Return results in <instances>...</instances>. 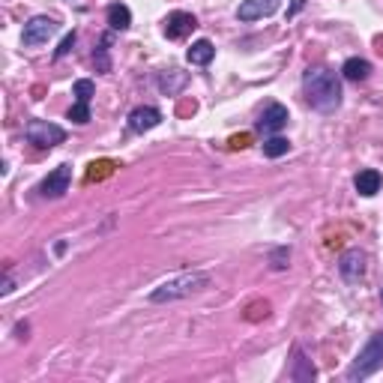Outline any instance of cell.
<instances>
[{
  "mask_svg": "<svg viewBox=\"0 0 383 383\" xmlns=\"http://www.w3.org/2000/svg\"><path fill=\"white\" fill-rule=\"evenodd\" d=\"M290 377L300 380V383L314 380V365L306 363V356H302V351H297V368H294V375H290Z\"/></svg>",
  "mask_w": 383,
  "mask_h": 383,
  "instance_id": "obj_20",
  "label": "cell"
},
{
  "mask_svg": "<svg viewBox=\"0 0 383 383\" xmlns=\"http://www.w3.org/2000/svg\"><path fill=\"white\" fill-rule=\"evenodd\" d=\"M285 126H288V108L281 105V102H269L264 108L261 120H257V129H261L264 135H276V132H281Z\"/></svg>",
  "mask_w": 383,
  "mask_h": 383,
  "instance_id": "obj_9",
  "label": "cell"
},
{
  "mask_svg": "<svg viewBox=\"0 0 383 383\" xmlns=\"http://www.w3.org/2000/svg\"><path fill=\"white\" fill-rule=\"evenodd\" d=\"M186 84H189V75L180 72V69H168V72L159 75V90H162L165 96H177Z\"/></svg>",
  "mask_w": 383,
  "mask_h": 383,
  "instance_id": "obj_13",
  "label": "cell"
},
{
  "mask_svg": "<svg viewBox=\"0 0 383 383\" xmlns=\"http://www.w3.org/2000/svg\"><path fill=\"white\" fill-rule=\"evenodd\" d=\"M72 45H75V30H69V33H66V36H63V42L58 45V51H54V58H66V54H69L72 51Z\"/></svg>",
  "mask_w": 383,
  "mask_h": 383,
  "instance_id": "obj_23",
  "label": "cell"
},
{
  "mask_svg": "<svg viewBox=\"0 0 383 383\" xmlns=\"http://www.w3.org/2000/svg\"><path fill=\"white\" fill-rule=\"evenodd\" d=\"M302 90H306L309 105L314 111H321V114H332V111L342 105V81L332 69H323V66L306 69V75H302Z\"/></svg>",
  "mask_w": 383,
  "mask_h": 383,
  "instance_id": "obj_1",
  "label": "cell"
},
{
  "mask_svg": "<svg viewBox=\"0 0 383 383\" xmlns=\"http://www.w3.org/2000/svg\"><path fill=\"white\" fill-rule=\"evenodd\" d=\"M72 93H75V102L90 105V99H93V93H96V84L90 81V78H78V81L72 84Z\"/></svg>",
  "mask_w": 383,
  "mask_h": 383,
  "instance_id": "obj_18",
  "label": "cell"
},
{
  "mask_svg": "<svg viewBox=\"0 0 383 383\" xmlns=\"http://www.w3.org/2000/svg\"><path fill=\"white\" fill-rule=\"evenodd\" d=\"M162 123V111L153 108V105H138L129 114V129L132 132H150Z\"/></svg>",
  "mask_w": 383,
  "mask_h": 383,
  "instance_id": "obj_10",
  "label": "cell"
},
{
  "mask_svg": "<svg viewBox=\"0 0 383 383\" xmlns=\"http://www.w3.org/2000/svg\"><path fill=\"white\" fill-rule=\"evenodd\" d=\"M108 25L111 30H129L132 27V13L126 4H111L108 6Z\"/></svg>",
  "mask_w": 383,
  "mask_h": 383,
  "instance_id": "obj_16",
  "label": "cell"
},
{
  "mask_svg": "<svg viewBox=\"0 0 383 383\" xmlns=\"http://www.w3.org/2000/svg\"><path fill=\"white\" fill-rule=\"evenodd\" d=\"M354 186H356V192H359L363 198L377 195V192H380V174L371 171V168H368V171H359V174L354 177Z\"/></svg>",
  "mask_w": 383,
  "mask_h": 383,
  "instance_id": "obj_14",
  "label": "cell"
},
{
  "mask_svg": "<svg viewBox=\"0 0 383 383\" xmlns=\"http://www.w3.org/2000/svg\"><path fill=\"white\" fill-rule=\"evenodd\" d=\"M380 300H383V290H380Z\"/></svg>",
  "mask_w": 383,
  "mask_h": 383,
  "instance_id": "obj_25",
  "label": "cell"
},
{
  "mask_svg": "<svg viewBox=\"0 0 383 383\" xmlns=\"http://www.w3.org/2000/svg\"><path fill=\"white\" fill-rule=\"evenodd\" d=\"M69 120L72 123H90V105H84V102H75L72 108H69Z\"/></svg>",
  "mask_w": 383,
  "mask_h": 383,
  "instance_id": "obj_22",
  "label": "cell"
},
{
  "mask_svg": "<svg viewBox=\"0 0 383 383\" xmlns=\"http://www.w3.org/2000/svg\"><path fill=\"white\" fill-rule=\"evenodd\" d=\"M195 27H198V21H195L192 13H171L165 18V36L168 39H183Z\"/></svg>",
  "mask_w": 383,
  "mask_h": 383,
  "instance_id": "obj_11",
  "label": "cell"
},
{
  "mask_svg": "<svg viewBox=\"0 0 383 383\" xmlns=\"http://www.w3.org/2000/svg\"><path fill=\"white\" fill-rule=\"evenodd\" d=\"M281 6V0H243L240 9H236V18L240 21H257V18H269L276 15Z\"/></svg>",
  "mask_w": 383,
  "mask_h": 383,
  "instance_id": "obj_7",
  "label": "cell"
},
{
  "mask_svg": "<svg viewBox=\"0 0 383 383\" xmlns=\"http://www.w3.org/2000/svg\"><path fill=\"white\" fill-rule=\"evenodd\" d=\"M69 183H72V165H60L39 183V195L42 198H63L66 192H69Z\"/></svg>",
  "mask_w": 383,
  "mask_h": 383,
  "instance_id": "obj_6",
  "label": "cell"
},
{
  "mask_svg": "<svg viewBox=\"0 0 383 383\" xmlns=\"http://www.w3.org/2000/svg\"><path fill=\"white\" fill-rule=\"evenodd\" d=\"M380 368H383V332H375L368 339V344L356 354L351 368H347V380H351V383L365 380L371 375H377Z\"/></svg>",
  "mask_w": 383,
  "mask_h": 383,
  "instance_id": "obj_3",
  "label": "cell"
},
{
  "mask_svg": "<svg viewBox=\"0 0 383 383\" xmlns=\"http://www.w3.org/2000/svg\"><path fill=\"white\" fill-rule=\"evenodd\" d=\"M342 75L347 78V81H365V78L371 75V63L363 60V58H351V60H344Z\"/></svg>",
  "mask_w": 383,
  "mask_h": 383,
  "instance_id": "obj_15",
  "label": "cell"
},
{
  "mask_svg": "<svg viewBox=\"0 0 383 383\" xmlns=\"http://www.w3.org/2000/svg\"><path fill=\"white\" fill-rule=\"evenodd\" d=\"M25 138L33 144V147L39 150H51L58 147V144H63L66 132L58 126V123H48V120H30L27 129H25Z\"/></svg>",
  "mask_w": 383,
  "mask_h": 383,
  "instance_id": "obj_4",
  "label": "cell"
},
{
  "mask_svg": "<svg viewBox=\"0 0 383 383\" xmlns=\"http://www.w3.org/2000/svg\"><path fill=\"white\" fill-rule=\"evenodd\" d=\"M204 288H210V273H204V269H189V273H177L171 278L159 281L150 290V302H177L192 294H201Z\"/></svg>",
  "mask_w": 383,
  "mask_h": 383,
  "instance_id": "obj_2",
  "label": "cell"
},
{
  "mask_svg": "<svg viewBox=\"0 0 383 383\" xmlns=\"http://www.w3.org/2000/svg\"><path fill=\"white\" fill-rule=\"evenodd\" d=\"M108 42H111V36H105L102 39V45L93 51V63H96V69L99 72H108L111 69V60H108Z\"/></svg>",
  "mask_w": 383,
  "mask_h": 383,
  "instance_id": "obj_21",
  "label": "cell"
},
{
  "mask_svg": "<svg viewBox=\"0 0 383 383\" xmlns=\"http://www.w3.org/2000/svg\"><path fill=\"white\" fill-rule=\"evenodd\" d=\"M54 33H58V21L48 18V15H33L27 25H25V33H21V42L25 45H42V42H48Z\"/></svg>",
  "mask_w": 383,
  "mask_h": 383,
  "instance_id": "obj_5",
  "label": "cell"
},
{
  "mask_svg": "<svg viewBox=\"0 0 383 383\" xmlns=\"http://www.w3.org/2000/svg\"><path fill=\"white\" fill-rule=\"evenodd\" d=\"M249 138H252V135H246V132H243V135H234V138L228 141V144H231V150H240V147H246V144H249Z\"/></svg>",
  "mask_w": 383,
  "mask_h": 383,
  "instance_id": "obj_24",
  "label": "cell"
},
{
  "mask_svg": "<svg viewBox=\"0 0 383 383\" xmlns=\"http://www.w3.org/2000/svg\"><path fill=\"white\" fill-rule=\"evenodd\" d=\"M213 58H216V48H213V42L210 39H198V42H192V48L186 51V60L192 66H207Z\"/></svg>",
  "mask_w": 383,
  "mask_h": 383,
  "instance_id": "obj_12",
  "label": "cell"
},
{
  "mask_svg": "<svg viewBox=\"0 0 383 383\" xmlns=\"http://www.w3.org/2000/svg\"><path fill=\"white\" fill-rule=\"evenodd\" d=\"M288 261H290V249H288V246H278V249L269 252V267H273L276 273H281V269H288V267H290Z\"/></svg>",
  "mask_w": 383,
  "mask_h": 383,
  "instance_id": "obj_19",
  "label": "cell"
},
{
  "mask_svg": "<svg viewBox=\"0 0 383 383\" xmlns=\"http://www.w3.org/2000/svg\"><path fill=\"white\" fill-rule=\"evenodd\" d=\"M339 273L344 281H359L365 276V252H359V249H347L342 257H339Z\"/></svg>",
  "mask_w": 383,
  "mask_h": 383,
  "instance_id": "obj_8",
  "label": "cell"
},
{
  "mask_svg": "<svg viewBox=\"0 0 383 383\" xmlns=\"http://www.w3.org/2000/svg\"><path fill=\"white\" fill-rule=\"evenodd\" d=\"M288 150H290V141L281 138V135H269L264 141V156H269V159H278V156H285Z\"/></svg>",
  "mask_w": 383,
  "mask_h": 383,
  "instance_id": "obj_17",
  "label": "cell"
}]
</instances>
